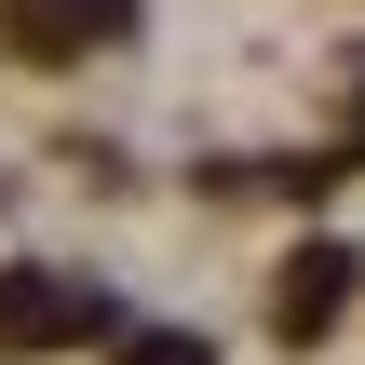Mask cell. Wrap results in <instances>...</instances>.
I'll return each mask as SVG.
<instances>
[{"instance_id":"cell-1","label":"cell","mask_w":365,"mask_h":365,"mask_svg":"<svg viewBox=\"0 0 365 365\" xmlns=\"http://www.w3.org/2000/svg\"><path fill=\"white\" fill-rule=\"evenodd\" d=\"M122 312L95 298V284H68V271H0V352H81V339H108Z\"/></svg>"},{"instance_id":"cell-2","label":"cell","mask_w":365,"mask_h":365,"mask_svg":"<svg viewBox=\"0 0 365 365\" xmlns=\"http://www.w3.org/2000/svg\"><path fill=\"white\" fill-rule=\"evenodd\" d=\"M0 27H14V54H81V41H122L135 0H0Z\"/></svg>"},{"instance_id":"cell-3","label":"cell","mask_w":365,"mask_h":365,"mask_svg":"<svg viewBox=\"0 0 365 365\" xmlns=\"http://www.w3.org/2000/svg\"><path fill=\"white\" fill-rule=\"evenodd\" d=\"M339 298H352V257H339V244H298V257H284V284H271V325H284V339H325V325H339Z\"/></svg>"},{"instance_id":"cell-4","label":"cell","mask_w":365,"mask_h":365,"mask_svg":"<svg viewBox=\"0 0 365 365\" xmlns=\"http://www.w3.org/2000/svg\"><path fill=\"white\" fill-rule=\"evenodd\" d=\"M122 365H217L203 339H176V325H149V339H122Z\"/></svg>"}]
</instances>
